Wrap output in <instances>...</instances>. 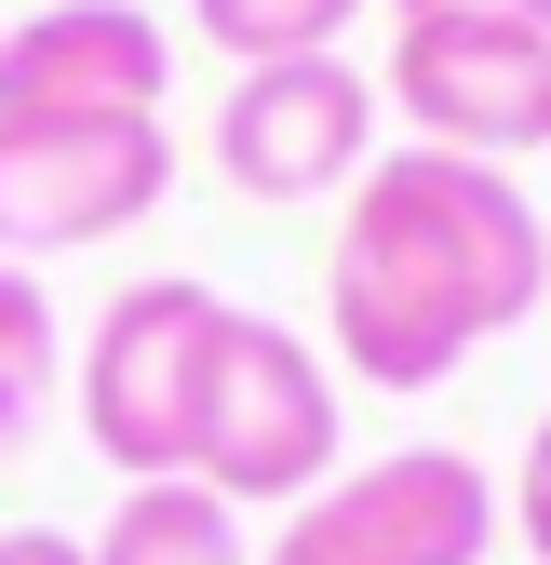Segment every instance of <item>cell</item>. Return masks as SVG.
<instances>
[{"mask_svg": "<svg viewBox=\"0 0 551 565\" xmlns=\"http://www.w3.org/2000/svg\"><path fill=\"white\" fill-rule=\"evenodd\" d=\"M95 565H256V552H242V512L216 484L162 471V484H121V512L95 525Z\"/></svg>", "mask_w": 551, "mask_h": 565, "instance_id": "obj_9", "label": "cell"}, {"mask_svg": "<svg viewBox=\"0 0 551 565\" xmlns=\"http://www.w3.org/2000/svg\"><path fill=\"white\" fill-rule=\"evenodd\" d=\"M175 41L134 0H54L0 28V121H162Z\"/></svg>", "mask_w": 551, "mask_h": 565, "instance_id": "obj_8", "label": "cell"}, {"mask_svg": "<svg viewBox=\"0 0 551 565\" xmlns=\"http://www.w3.org/2000/svg\"><path fill=\"white\" fill-rule=\"evenodd\" d=\"M390 28H551V0H390Z\"/></svg>", "mask_w": 551, "mask_h": 565, "instance_id": "obj_13", "label": "cell"}, {"mask_svg": "<svg viewBox=\"0 0 551 565\" xmlns=\"http://www.w3.org/2000/svg\"><path fill=\"white\" fill-rule=\"evenodd\" d=\"M485 552H498V471L457 445H390L336 471L323 499H296L256 565H485Z\"/></svg>", "mask_w": 551, "mask_h": 565, "instance_id": "obj_4", "label": "cell"}, {"mask_svg": "<svg viewBox=\"0 0 551 565\" xmlns=\"http://www.w3.org/2000/svg\"><path fill=\"white\" fill-rule=\"evenodd\" d=\"M498 525L551 565V404H538V431H525V471H511V499H498Z\"/></svg>", "mask_w": 551, "mask_h": 565, "instance_id": "obj_12", "label": "cell"}, {"mask_svg": "<svg viewBox=\"0 0 551 565\" xmlns=\"http://www.w3.org/2000/svg\"><path fill=\"white\" fill-rule=\"evenodd\" d=\"M364 0H188V28L216 41L229 67H296V54H336Z\"/></svg>", "mask_w": 551, "mask_h": 565, "instance_id": "obj_11", "label": "cell"}, {"mask_svg": "<svg viewBox=\"0 0 551 565\" xmlns=\"http://www.w3.org/2000/svg\"><path fill=\"white\" fill-rule=\"evenodd\" d=\"M175 202V135L162 121H0V256H82Z\"/></svg>", "mask_w": 551, "mask_h": 565, "instance_id": "obj_5", "label": "cell"}, {"mask_svg": "<svg viewBox=\"0 0 551 565\" xmlns=\"http://www.w3.org/2000/svg\"><path fill=\"white\" fill-rule=\"evenodd\" d=\"M377 162V82L350 54H296V67H242L216 108V175L242 202H323Z\"/></svg>", "mask_w": 551, "mask_h": 565, "instance_id": "obj_7", "label": "cell"}, {"mask_svg": "<svg viewBox=\"0 0 551 565\" xmlns=\"http://www.w3.org/2000/svg\"><path fill=\"white\" fill-rule=\"evenodd\" d=\"M0 565H95V539H67V525H0Z\"/></svg>", "mask_w": 551, "mask_h": 565, "instance_id": "obj_14", "label": "cell"}, {"mask_svg": "<svg viewBox=\"0 0 551 565\" xmlns=\"http://www.w3.org/2000/svg\"><path fill=\"white\" fill-rule=\"evenodd\" d=\"M216 323L229 297L216 282H121V297L95 310V350H82V431L121 484H162L188 471V417H202V364H216Z\"/></svg>", "mask_w": 551, "mask_h": 565, "instance_id": "obj_3", "label": "cell"}, {"mask_svg": "<svg viewBox=\"0 0 551 565\" xmlns=\"http://www.w3.org/2000/svg\"><path fill=\"white\" fill-rule=\"evenodd\" d=\"M54 377H67V323H54V297H41V269L0 256V458L41 431Z\"/></svg>", "mask_w": 551, "mask_h": 565, "instance_id": "obj_10", "label": "cell"}, {"mask_svg": "<svg viewBox=\"0 0 551 565\" xmlns=\"http://www.w3.org/2000/svg\"><path fill=\"white\" fill-rule=\"evenodd\" d=\"M538 297H551V216L511 189V162H457L403 135L350 175V216L323 256V323L364 391H444Z\"/></svg>", "mask_w": 551, "mask_h": 565, "instance_id": "obj_1", "label": "cell"}, {"mask_svg": "<svg viewBox=\"0 0 551 565\" xmlns=\"http://www.w3.org/2000/svg\"><path fill=\"white\" fill-rule=\"evenodd\" d=\"M188 484H216L229 512H296L336 484V364L296 323H269V310L216 323L202 417H188Z\"/></svg>", "mask_w": 551, "mask_h": 565, "instance_id": "obj_2", "label": "cell"}, {"mask_svg": "<svg viewBox=\"0 0 551 565\" xmlns=\"http://www.w3.org/2000/svg\"><path fill=\"white\" fill-rule=\"evenodd\" d=\"M377 108H403L418 149L525 162L551 149V28H390Z\"/></svg>", "mask_w": 551, "mask_h": 565, "instance_id": "obj_6", "label": "cell"}]
</instances>
